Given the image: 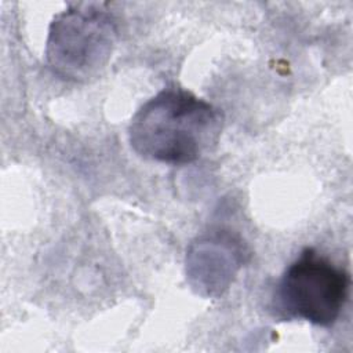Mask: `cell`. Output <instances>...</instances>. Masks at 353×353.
Instances as JSON below:
<instances>
[{
  "instance_id": "6da1fadb",
  "label": "cell",
  "mask_w": 353,
  "mask_h": 353,
  "mask_svg": "<svg viewBox=\"0 0 353 353\" xmlns=\"http://www.w3.org/2000/svg\"><path fill=\"white\" fill-rule=\"evenodd\" d=\"M221 109L193 92L168 87L132 116L128 141L137 154L167 164H190L210 152L221 137Z\"/></svg>"
},
{
  "instance_id": "7a4b0ae2",
  "label": "cell",
  "mask_w": 353,
  "mask_h": 353,
  "mask_svg": "<svg viewBox=\"0 0 353 353\" xmlns=\"http://www.w3.org/2000/svg\"><path fill=\"white\" fill-rule=\"evenodd\" d=\"M116 39V22L106 10L91 4L69 7L50 25L47 65L63 80L88 81L109 62Z\"/></svg>"
},
{
  "instance_id": "3957f363",
  "label": "cell",
  "mask_w": 353,
  "mask_h": 353,
  "mask_svg": "<svg viewBox=\"0 0 353 353\" xmlns=\"http://www.w3.org/2000/svg\"><path fill=\"white\" fill-rule=\"evenodd\" d=\"M349 290V272L307 247L283 272L276 298L290 317L319 327H331L347 302Z\"/></svg>"
}]
</instances>
